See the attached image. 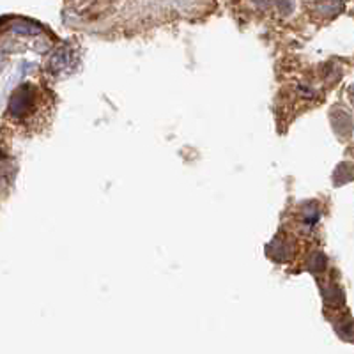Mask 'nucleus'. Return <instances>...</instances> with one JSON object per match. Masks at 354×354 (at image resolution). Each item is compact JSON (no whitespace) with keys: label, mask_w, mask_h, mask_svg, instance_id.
Instances as JSON below:
<instances>
[{"label":"nucleus","mask_w":354,"mask_h":354,"mask_svg":"<svg viewBox=\"0 0 354 354\" xmlns=\"http://www.w3.org/2000/svg\"><path fill=\"white\" fill-rule=\"evenodd\" d=\"M43 110V93L34 84H24L12 93L8 115L21 126H30Z\"/></svg>","instance_id":"1"}]
</instances>
